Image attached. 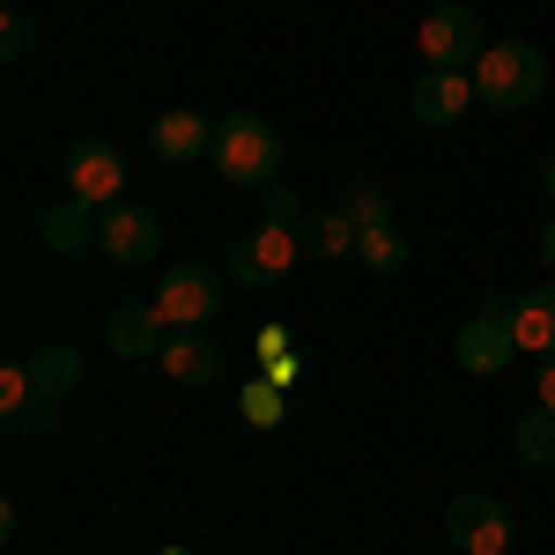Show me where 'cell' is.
Returning <instances> with one entry per match:
<instances>
[{"mask_svg": "<svg viewBox=\"0 0 555 555\" xmlns=\"http://www.w3.org/2000/svg\"><path fill=\"white\" fill-rule=\"evenodd\" d=\"M156 311H164V326L171 334H185V326H215V311H222V274L215 267H201V259H185V267H171L164 282H156Z\"/></svg>", "mask_w": 555, "mask_h": 555, "instance_id": "5b68a950", "label": "cell"}, {"mask_svg": "<svg viewBox=\"0 0 555 555\" xmlns=\"http://www.w3.org/2000/svg\"><path fill=\"white\" fill-rule=\"evenodd\" d=\"M297 253H304V237L289 222H259V230H245V237L222 253V274H230L237 289H274V282H289Z\"/></svg>", "mask_w": 555, "mask_h": 555, "instance_id": "3957f363", "label": "cell"}, {"mask_svg": "<svg viewBox=\"0 0 555 555\" xmlns=\"http://www.w3.org/2000/svg\"><path fill=\"white\" fill-rule=\"evenodd\" d=\"M23 52H30V23L8 15V23H0V60H23Z\"/></svg>", "mask_w": 555, "mask_h": 555, "instance_id": "d4e9b609", "label": "cell"}, {"mask_svg": "<svg viewBox=\"0 0 555 555\" xmlns=\"http://www.w3.org/2000/svg\"><path fill=\"white\" fill-rule=\"evenodd\" d=\"M259 378L297 385V348H289V334H282V326H259Z\"/></svg>", "mask_w": 555, "mask_h": 555, "instance_id": "44dd1931", "label": "cell"}, {"mask_svg": "<svg viewBox=\"0 0 555 555\" xmlns=\"http://www.w3.org/2000/svg\"><path fill=\"white\" fill-rule=\"evenodd\" d=\"M452 356H460V371H467V378H496V371H512V363H518V341H512V304H504V297H489V304H481L467 326H460Z\"/></svg>", "mask_w": 555, "mask_h": 555, "instance_id": "8992f818", "label": "cell"}, {"mask_svg": "<svg viewBox=\"0 0 555 555\" xmlns=\"http://www.w3.org/2000/svg\"><path fill=\"white\" fill-rule=\"evenodd\" d=\"M149 149H156V164H201L215 149V127L201 112H164V119L149 127Z\"/></svg>", "mask_w": 555, "mask_h": 555, "instance_id": "5bb4252c", "label": "cell"}, {"mask_svg": "<svg viewBox=\"0 0 555 555\" xmlns=\"http://www.w3.org/2000/svg\"><path fill=\"white\" fill-rule=\"evenodd\" d=\"M541 193H548V201H555V149H548V156H541Z\"/></svg>", "mask_w": 555, "mask_h": 555, "instance_id": "83f0119b", "label": "cell"}, {"mask_svg": "<svg viewBox=\"0 0 555 555\" xmlns=\"http://www.w3.org/2000/svg\"><path fill=\"white\" fill-rule=\"evenodd\" d=\"M96 215L104 208H89V201H60V208H44V253H82V245H96Z\"/></svg>", "mask_w": 555, "mask_h": 555, "instance_id": "e0dca14e", "label": "cell"}, {"mask_svg": "<svg viewBox=\"0 0 555 555\" xmlns=\"http://www.w3.org/2000/svg\"><path fill=\"white\" fill-rule=\"evenodd\" d=\"M60 171H67V193L89 201V208H112V201H119V185H127V164H119V149H112V141H75Z\"/></svg>", "mask_w": 555, "mask_h": 555, "instance_id": "9c48e42d", "label": "cell"}, {"mask_svg": "<svg viewBox=\"0 0 555 555\" xmlns=\"http://www.w3.org/2000/svg\"><path fill=\"white\" fill-rule=\"evenodd\" d=\"M541 89H548V52H541V44L504 38V44H489V52L474 60V96H481V112L518 119V112L541 104Z\"/></svg>", "mask_w": 555, "mask_h": 555, "instance_id": "6da1fadb", "label": "cell"}, {"mask_svg": "<svg viewBox=\"0 0 555 555\" xmlns=\"http://www.w3.org/2000/svg\"><path fill=\"white\" fill-rule=\"evenodd\" d=\"M156 555H193V548H178V541H171V548H156Z\"/></svg>", "mask_w": 555, "mask_h": 555, "instance_id": "f1b7e54d", "label": "cell"}, {"mask_svg": "<svg viewBox=\"0 0 555 555\" xmlns=\"http://www.w3.org/2000/svg\"><path fill=\"white\" fill-rule=\"evenodd\" d=\"M512 460L518 467H555V408L533 400V408L512 423Z\"/></svg>", "mask_w": 555, "mask_h": 555, "instance_id": "ac0fdd59", "label": "cell"}, {"mask_svg": "<svg viewBox=\"0 0 555 555\" xmlns=\"http://www.w3.org/2000/svg\"><path fill=\"white\" fill-rule=\"evenodd\" d=\"M533 400L555 408V356H541V371H533Z\"/></svg>", "mask_w": 555, "mask_h": 555, "instance_id": "484cf974", "label": "cell"}, {"mask_svg": "<svg viewBox=\"0 0 555 555\" xmlns=\"http://www.w3.org/2000/svg\"><path fill=\"white\" fill-rule=\"evenodd\" d=\"M341 208L356 215V230H378V222H392V193H385L378 178H348V185H341Z\"/></svg>", "mask_w": 555, "mask_h": 555, "instance_id": "ffe728a7", "label": "cell"}, {"mask_svg": "<svg viewBox=\"0 0 555 555\" xmlns=\"http://www.w3.org/2000/svg\"><path fill=\"white\" fill-rule=\"evenodd\" d=\"M38 408V385H30V356L0 363V415H30Z\"/></svg>", "mask_w": 555, "mask_h": 555, "instance_id": "7402d4cb", "label": "cell"}, {"mask_svg": "<svg viewBox=\"0 0 555 555\" xmlns=\"http://www.w3.org/2000/svg\"><path fill=\"white\" fill-rule=\"evenodd\" d=\"M208 164L230 178V185H274V171H282V133L267 127L259 112H230V119L215 127Z\"/></svg>", "mask_w": 555, "mask_h": 555, "instance_id": "7a4b0ae2", "label": "cell"}, {"mask_svg": "<svg viewBox=\"0 0 555 555\" xmlns=\"http://www.w3.org/2000/svg\"><path fill=\"white\" fill-rule=\"evenodd\" d=\"M297 237H304V253H311V259H341V253H356V237H363V230H356V215L334 201V208H311V215H304Z\"/></svg>", "mask_w": 555, "mask_h": 555, "instance_id": "2e32d148", "label": "cell"}, {"mask_svg": "<svg viewBox=\"0 0 555 555\" xmlns=\"http://www.w3.org/2000/svg\"><path fill=\"white\" fill-rule=\"evenodd\" d=\"M96 245H104L112 267H149L156 245H164V222L149 208H133V201H112V208L96 215Z\"/></svg>", "mask_w": 555, "mask_h": 555, "instance_id": "ba28073f", "label": "cell"}, {"mask_svg": "<svg viewBox=\"0 0 555 555\" xmlns=\"http://www.w3.org/2000/svg\"><path fill=\"white\" fill-rule=\"evenodd\" d=\"M282 392H289V385H274V378H253L245 392H237V400H245V423H253V429H274V423H282V408H289Z\"/></svg>", "mask_w": 555, "mask_h": 555, "instance_id": "603a6c76", "label": "cell"}, {"mask_svg": "<svg viewBox=\"0 0 555 555\" xmlns=\"http://www.w3.org/2000/svg\"><path fill=\"white\" fill-rule=\"evenodd\" d=\"M30 385H38V408H30V415L52 423V415H60V400L82 385V356H75V348H60V341H44L38 356H30Z\"/></svg>", "mask_w": 555, "mask_h": 555, "instance_id": "7c38bea8", "label": "cell"}, {"mask_svg": "<svg viewBox=\"0 0 555 555\" xmlns=\"http://www.w3.org/2000/svg\"><path fill=\"white\" fill-rule=\"evenodd\" d=\"M512 512L496 504V496H481V489H467V496H452L444 504V541L460 555H512Z\"/></svg>", "mask_w": 555, "mask_h": 555, "instance_id": "52a82bcc", "label": "cell"}, {"mask_svg": "<svg viewBox=\"0 0 555 555\" xmlns=\"http://www.w3.org/2000/svg\"><path fill=\"white\" fill-rule=\"evenodd\" d=\"M415 44H423V67H452V75H474V60L489 52L481 15H474L467 0H437L423 15V30H415Z\"/></svg>", "mask_w": 555, "mask_h": 555, "instance_id": "277c9868", "label": "cell"}, {"mask_svg": "<svg viewBox=\"0 0 555 555\" xmlns=\"http://www.w3.org/2000/svg\"><path fill=\"white\" fill-rule=\"evenodd\" d=\"M474 75H452V67H423V82L408 89V112L423 127H460V112H474Z\"/></svg>", "mask_w": 555, "mask_h": 555, "instance_id": "30bf717a", "label": "cell"}, {"mask_svg": "<svg viewBox=\"0 0 555 555\" xmlns=\"http://www.w3.org/2000/svg\"><path fill=\"white\" fill-rule=\"evenodd\" d=\"M541 267H548V274H555V215H548V222H541Z\"/></svg>", "mask_w": 555, "mask_h": 555, "instance_id": "4316f807", "label": "cell"}, {"mask_svg": "<svg viewBox=\"0 0 555 555\" xmlns=\"http://www.w3.org/2000/svg\"><path fill=\"white\" fill-rule=\"evenodd\" d=\"M104 341H112V356H164V341H171V326H164V311L156 304H119L112 319H104Z\"/></svg>", "mask_w": 555, "mask_h": 555, "instance_id": "8fae6325", "label": "cell"}, {"mask_svg": "<svg viewBox=\"0 0 555 555\" xmlns=\"http://www.w3.org/2000/svg\"><path fill=\"white\" fill-rule=\"evenodd\" d=\"M512 341L518 356H555V282H533L512 304Z\"/></svg>", "mask_w": 555, "mask_h": 555, "instance_id": "9a60e30c", "label": "cell"}, {"mask_svg": "<svg viewBox=\"0 0 555 555\" xmlns=\"http://www.w3.org/2000/svg\"><path fill=\"white\" fill-rule=\"evenodd\" d=\"M267 222H289V230L304 222V193L297 185H267Z\"/></svg>", "mask_w": 555, "mask_h": 555, "instance_id": "cb8c5ba5", "label": "cell"}, {"mask_svg": "<svg viewBox=\"0 0 555 555\" xmlns=\"http://www.w3.org/2000/svg\"><path fill=\"white\" fill-rule=\"evenodd\" d=\"M215 371H222V341H215L208 326H185V334L164 341V378L171 385H208Z\"/></svg>", "mask_w": 555, "mask_h": 555, "instance_id": "4fadbf2b", "label": "cell"}, {"mask_svg": "<svg viewBox=\"0 0 555 555\" xmlns=\"http://www.w3.org/2000/svg\"><path fill=\"white\" fill-rule=\"evenodd\" d=\"M356 259H363L371 274H400V267H408V237H400V222L363 230V237H356Z\"/></svg>", "mask_w": 555, "mask_h": 555, "instance_id": "d6986e66", "label": "cell"}]
</instances>
